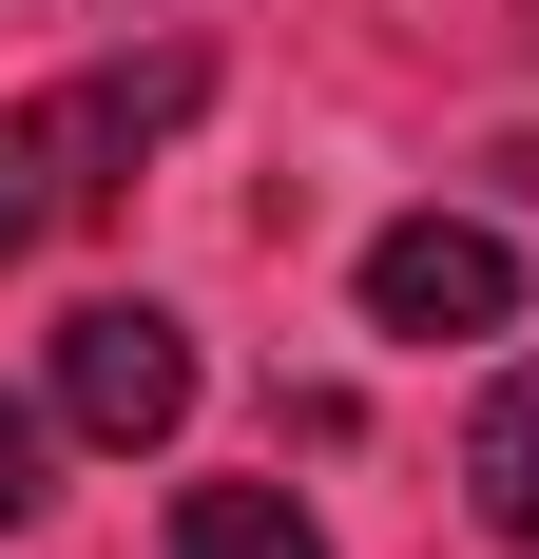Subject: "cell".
Instances as JSON below:
<instances>
[{"mask_svg": "<svg viewBox=\"0 0 539 559\" xmlns=\"http://www.w3.org/2000/svg\"><path fill=\"white\" fill-rule=\"evenodd\" d=\"M58 425H77V444H173V425H193V329L135 309V289H97V309L58 329Z\"/></svg>", "mask_w": 539, "mask_h": 559, "instance_id": "2", "label": "cell"}, {"mask_svg": "<svg viewBox=\"0 0 539 559\" xmlns=\"http://www.w3.org/2000/svg\"><path fill=\"white\" fill-rule=\"evenodd\" d=\"M367 329H405V347L520 329V251H501L482 213H405V231H367Z\"/></svg>", "mask_w": 539, "mask_h": 559, "instance_id": "3", "label": "cell"}, {"mask_svg": "<svg viewBox=\"0 0 539 559\" xmlns=\"http://www.w3.org/2000/svg\"><path fill=\"white\" fill-rule=\"evenodd\" d=\"M39 213H58V193H39V155H20V135H0V271H20V251H39Z\"/></svg>", "mask_w": 539, "mask_h": 559, "instance_id": "6", "label": "cell"}, {"mask_svg": "<svg viewBox=\"0 0 539 559\" xmlns=\"http://www.w3.org/2000/svg\"><path fill=\"white\" fill-rule=\"evenodd\" d=\"M193 97H213V58H193V39H155V58H97V78H58V97L20 116V155H39V193H58V213H97V193L155 155Z\"/></svg>", "mask_w": 539, "mask_h": 559, "instance_id": "1", "label": "cell"}, {"mask_svg": "<svg viewBox=\"0 0 539 559\" xmlns=\"http://www.w3.org/2000/svg\"><path fill=\"white\" fill-rule=\"evenodd\" d=\"M0 521H39V405L0 386Z\"/></svg>", "mask_w": 539, "mask_h": 559, "instance_id": "7", "label": "cell"}, {"mask_svg": "<svg viewBox=\"0 0 539 559\" xmlns=\"http://www.w3.org/2000/svg\"><path fill=\"white\" fill-rule=\"evenodd\" d=\"M173 559H327V521L270 502V483H193L173 502Z\"/></svg>", "mask_w": 539, "mask_h": 559, "instance_id": "5", "label": "cell"}, {"mask_svg": "<svg viewBox=\"0 0 539 559\" xmlns=\"http://www.w3.org/2000/svg\"><path fill=\"white\" fill-rule=\"evenodd\" d=\"M463 502H482V540L539 559V367H501V386H482V425H463Z\"/></svg>", "mask_w": 539, "mask_h": 559, "instance_id": "4", "label": "cell"}]
</instances>
